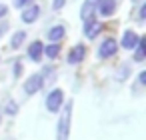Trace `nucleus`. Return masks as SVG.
<instances>
[{
	"instance_id": "19",
	"label": "nucleus",
	"mask_w": 146,
	"mask_h": 140,
	"mask_svg": "<svg viewBox=\"0 0 146 140\" xmlns=\"http://www.w3.org/2000/svg\"><path fill=\"white\" fill-rule=\"evenodd\" d=\"M6 14H8V6L6 4H0V20H2Z\"/></svg>"
},
{
	"instance_id": "11",
	"label": "nucleus",
	"mask_w": 146,
	"mask_h": 140,
	"mask_svg": "<svg viewBox=\"0 0 146 140\" xmlns=\"http://www.w3.org/2000/svg\"><path fill=\"white\" fill-rule=\"evenodd\" d=\"M42 48H44V44H42L40 40H34V42L28 46V58H30L32 62H40V60H42Z\"/></svg>"
},
{
	"instance_id": "23",
	"label": "nucleus",
	"mask_w": 146,
	"mask_h": 140,
	"mask_svg": "<svg viewBox=\"0 0 146 140\" xmlns=\"http://www.w3.org/2000/svg\"><path fill=\"white\" fill-rule=\"evenodd\" d=\"M138 82H140V84H146V72H140V76H138Z\"/></svg>"
},
{
	"instance_id": "12",
	"label": "nucleus",
	"mask_w": 146,
	"mask_h": 140,
	"mask_svg": "<svg viewBox=\"0 0 146 140\" xmlns=\"http://www.w3.org/2000/svg\"><path fill=\"white\" fill-rule=\"evenodd\" d=\"M64 34H66V28H64L62 24H56V26H52V28L48 30V40H50V42H60V40L64 38Z\"/></svg>"
},
{
	"instance_id": "8",
	"label": "nucleus",
	"mask_w": 146,
	"mask_h": 140,
	"mask_svg": "<svg viewBox=\"0 0 146 140\" xmlns=\"http://www.w3.org/2000/svg\"><path fill=\"white\" fill-rule=\"evenodd\" d=\"M138 40H140V36H138L134 30H126V32L122 34V42H120V46L126 48V50H134L136 44H138Z\"/></svg>"
},
{
	"instance_id": "14",
	"label": "nucleus",
	"mask_w": 146,
	"mask_h": 140,
	"mask_svg": "<svg viewBox=\"0 0 146 140\" xmlns=\"http://www.w3.org/2000/svg\"><path fill=\"white\" fill-rule=\"evenodd\" d=\"M134 50H136L134 60H136V62H142V60H144V56H146V40H144V38H140Z\"/></svg>"
},
{
	"instance_id": "18",
	"label": "nucleus",
	"mask_w": 146,
	"mask_h": 140,
	"mask_svg": "<svg viewBox=\"0 0 146 140\" xmlns=\"http://www.w3.org/2000/svg\"><path fill=\"white\" fill-rule=\"evenodd\" d=\"M64 4H66V0H54V2H52V8H54V10H60Z\"/></svg>"
},
{
	"instance_id": "3",
	"label": "nucleus",
	"mask_w": 146,
	"mask_h": 140,
	"mask_svg": "<svg viewBox=\"0 0 146 140\" xmlns=\"http://www.w3.org/2000/svg\"><path fill=\"white\" fill-rule=\"evenodd\" d=\"M116 50H118V42L114 38H104L102 44L98 46V58H102V60L112 58L116 54Z\"/></svg>"
},
{
	"instance_id": "15",
	"label": "nucleus",
	"mask_w": 146,
	"mask_h": 140,
	"mask_svg": "<svg viewBox=\"0 0 146 140\" xmlns=\"http://www.w3.org/2000/svg\"><path fill=\"white\" fill-rule=\"evenodd\" d=\"M24 40H26V32H24V30H18V32L12 36V40H10V48H14V50H16L18 46H22V42H24Z\"/></svg>"
},
{
	"instance_id": "22",
	"label": "nucleus",
	"mask_w": 146,
	"mask_h": 140,
	"mask_svg": "<svg viewBox=\"0 0 146 140\" xmlns=\"http://www.w3.org/2000/svg\"><path fill=\"white\" fill-rule=\"evenodd\" d=\"M144 16H146V4H142V6H140V14H138V18H140V20H144Z\"/></svg>"
},
{
	"instance_id": "25",
	"label": "nucleus",
	"mask_w": 146,
	"mask_h": 140,
	"mask_svg": "<svg viewBox=\"0 0 146 140\" xmlns=\"http://www.w3.org/2000/svg\"><path fill=\"white\" fill-rule=\"evenodd\" d=\"M132 2H140V0H132Z\"/></svg>"
},
{
	"instance_id": "20",
	"label": "nucleus",
	"mask_w": 146,
	"mask_h": 140,
	"mask_svg": "<svg viewBox=\"0 0 146 140\" xmlns=\"http://www.w3.org/2000/svg\"><path fill=\"white\" fill-rule=\"evenodd\" d=\"M6 30H8V24H6V22H0V38L6 34Z\"/></svg>"
},
{
	"instance_id": "21",
	"label": "nucleus",
	"mask_w": 146,
	"mask_h": 140,
	"mask_svg": "<svg viewBox=\"0 0 146 140\" xmlns=\"http://www.w3.org/2000/svg\"><path fill=\"white\" fill-rule=\"evenodd\" d=\"M14 74H16V76H20V74H22V64H20V62H16V64H14Z\"/></svg>"
},
{
	"instance_id": "6",
	"label": "nucleus",
	"mask_w": 146,
	"mask_h": 140,
	"mask_svg": "<svg viewBox=\"0 0 146 140\" xmlns=\"http://www.w3.org/2000/svg\"><path fill=\"white\" fill-rule=\"evenodd\" d=\"M38 16H40V6L38 4H30V6L22 8V14H20L22 22H26V24H32L34 20H38Z\"/></svg>"
},
{
	"instance_id": "9",
	"label": "nucleus",
	"mask_w": 146,
	"mask_h": 140,
	"mask_svg": "<svg viewBox=\"0 0 146 140\" xmlns=\"http://www.w3.org/2000/svg\"><path fill=\"white\" fill-rule=\"evenodd\" d=\"M114 10H116V0H100L96 14H100V16L108 18V16H112V14H114Z\"/></svg>"
},
{
	"instance_id": "10",
	"label": "nucleus",
	"mask_w": 146,
	"mask_h": 140,
	"mask_svg": "<svg viewBox=\"0 0 146 140\" xmlns=\"http://www.w3.org/2000/svg\"><path fill=\"white\" fill-rule=\"evenodd\" d=\"M84 56H86V48H84L82 44H76V46L68 52V64H78V62L84 60Z\"/></svg>"
},
{
	"instance_id": "13",
	"label": "nucleus",
	"mask_w": 146,
	"mask_h": 140,
	"mask_svg": "<svg viewBox=\"0 0 146 140\" xmlns=\"http://www.w3.org/2000/svg\"><path fill=\"white\" fill-rule=\"evenodd\" d=\"M42 54H46L50 60H54V58L60 54V44H58V42H50L48 46H44V48H42Z\"/></svg>"
},
{
	"instance_id": "4",
	"label": "nucleus",
	"mask_w": 146,
	"mask_h": 140,
	"mask_svg": "<svg viewBox=\"0 0 146 140\" xmlns=\"http://www.w3.org/2000/svg\"><path fill=\"white\" fill-rule=\"evenodd\" d=\"M98 4H100V0H84L82 2V8H80V18L84 22L88 20H94V14L98 10Z\"/></svg>"
},
{
	"instance_id": "17",
	"label": "nucleus",
	"mask_w": 146,
	"mask_h": 140,
	"mask_svg": "<svg viewBox=\"0 0 146 140\" xmlns=\"http://www.w3.org/2000/svg\"><path fill=\"white\" fill-rule=\"evenodd\" d=\"M30 4H34V0H14V6L16 8H26Z\"/></svg>"
},
{
	"instance_id": "2",
	"label": "nucleus",
	"mask_w": 146,
	"mask_h": 140,
	"mask_svg": "<svg viewBox=\"0 0 146 140\" xmlns=\"http://www.w3.org/2000/svg\"><path fill=\"white\" fill-rule=\"evenodd\" d=\"M62 102H64V92L60 88H54V90L48 92V96H46V108H48V112L56 114L62 108Z\"/></svg>"
},
{
	"instance_id": "16",
	"label": "nucleus",
	"mask_w": 146,
	"mask_h": 140,
	"mask_svg": "<svg viewBox=\"0 0 146 140\" xmlns=\"http://www.w3.org/2000/svg\"><path fill=\"white\" fill-rule=\"evenodd\" d=\"M4 110H6V114L14 116V114L18 112V104H16L14 100H8V102H6V108H4Z\"/></svg>"
},
{
	"instance_id": "5",
	"label": "nucleus",
	"mask_w": 146,
	"mask_h": 140,
	"mask_svg": "<svg viewBox=\"0 0 146 140\" xmlns=\"http://www.w3.org/2000/svg\"><path fill=\"white\" fill-rule=\"evenodd\" d=\"M42 86H44L42 74H34V76H30V78L24 82V92H26V94H36Z\"/></svg>"
},
{
	"instance_id": "24",
	"label": "nucleus",
	"mask_w": 146,
	"mask_h": 140,
	"mask_svg": "<svg viewBox=\"0 0 146 140\" xmlns=\"http://www.w3.org/2000/svg\"><path fill=\"white\" fill-rule=\"evenodd\" d=\"M0 122H2V108H0Z\"/></svg>"
},
{
	"instance_id": "7",
	"label": "nucleus",
	"mask_w": 146,
	"mask_h": 140,
	"mask_svg": "<svg viewBox=\"0 0 146 140\" xmlns=\"http://www.w3.org/2000/svg\"><path fill=\"white\" fill-rule=\"evenodd\" d=\"M100 32H102V24H100L98 20H88V22H84V36H86L88 40H94Z\"/></svg>"
},
{
	"instance_id": "1",
	"label": "nucleus",
	"mask_w": 146,
	"mask_h": 140,
	"mask_svg": "<svg viewBox=\"0 0 146 140\" xmlns=\"http://www.w3.org/2000/svg\"><path fill=\"white\" fill-rule=\"evenodd\" d=\"M70 120H72V100L66 102V108L60 114L58 130H56V140H68V136H70Z\"/></svg>"
}]
</instances>
